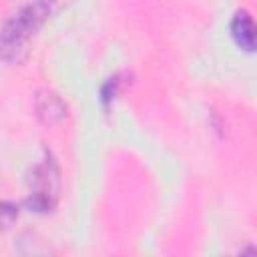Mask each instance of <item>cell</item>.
<instances>
[{
  "label": "cell",
  "instance_id": "cell-1",
  "mask_svg": "<svg viewBox=\"0 0 257 257\" xmlns=\"http://www.w3.org/2000/svg\"><path fill=\"white\" fill-rule=\"evenodd\" d=\"M52 10V0H30L24 4L0 30V56L6 60L18 58L28 38L44 24Z\"/></svg>",
  "mask_w": 257,
  "mask_h": 257
},
{
  "label": "cell",
  "instance_id": "cell-2",
  "mask_svg": "<svg viewBox=\"0 0 257 257\" xmlns=\"http://www.w3.org/2000/svg\"><path fill=\"white\" fill-rule=\"evenodd\" d=\"M56 195H58V167L50 159V155H46L44 161L32 169L30 197L26 199V205L34 211L44 213L54 207Z\"/></svg>",
  "mask_w": 257,
  "mask_h": 257
},
{
  "label": "cell",
  "instance_id": "cell-3",
  "mask_svg": "<svg viewBox=\"0 0 257 257\" xmlns=\"http://www.w3.org/2000/svg\"><path fill=\"white\" fill-rule=\"evenodd\" d=\"M231 34L239 48H243L247 52H251L255 48V24H253V18L249 12L241 10L235 14V18L231 22Z\"/></svg>",
  "mask_w": 257,
  "mask_h": 257
},
{
  "label": "cell",
  "instance_id": "cell-4",
  "mask_svg": "<svg viewBox=\"0 0 257 257\" xmlns=\"http://www.w3.org/2000/svg\"><path fill=\"white\" fill-rule=\"evenodd\" d=\"M64 102L54 94V92H40L36 98V112L40 116V120H44L46 124L58 122L66 112Z\"/></svg>",
  "mask_w": 257,
  "mask_h": 257
},
{
  "label": "cell",
  "instance_id": "cell-5",
  "mask_svg": "<svg viewBox=\"0 0 257 257\" xmlns=\"http://www.w3.org/2000/svg\"><path fill=\"white\" fill-rule=\"evenodd\" d=\"M18 219V207L8 201H0V229H8Z\"/></svg>",
  "mask_w": 257,
  "mask_h": 257
},
{
  "label": "cell",
  "instance_id": "cell-6",
  "mask_svg": "<svg viewBox=\"0 0 257 257\" xmlns=\"http://www.w3.org/2000/svg\"><path fill=\"white\" fill-rule=\"evenodd\" d=\"M116 92H118V80H116V78H110V80L104 84V88H102V100H104V102H110V100L116 96Z\"/></svg>",
  "mask_w": 257,
  "mask_h": 257
}]
</instances>
